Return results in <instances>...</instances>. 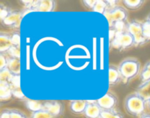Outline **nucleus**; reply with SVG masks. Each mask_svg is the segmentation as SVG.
<instances>
[{
	"instance_id": "32",
	"label": "nucleus",
	"mask_w": 150,
	"mask_h": 118,
	"mask_svg": "<svg viewBox=\"0 0 150 118\" xmlns=\"http://www.w3.org/2000/svg\"><path fill=\"white\" fill-rule=\"evenodd\" d=\"M12 118H29L26 114L21 110L18 109H11Z\"/></svg>"
},
{
	"instance_id": "36",
	"label": "nucleus",
	"mask_w": 150,
	"mask_h": 118,
	"mask_svg": "<svg viewBox=\"0 0 150 118\" xmlns=\"http://www.w3.org/2000/svg\"><path fill=\"white\" fill-rule=\"evenodd\" d=\"M139 118H150V113H149V112H145L143 115H141Z\"/></svg>"
},
{
	"instance_id": "6",
	"label": "nucleus",
	"mask_w": 150,
	"mask_h": 118,
	"mask_svg": "<svg viewBox=\"0 0 150 118\" xmlns=\"http://www.w3.org/2000/svg\"><path fill=\"white\" fill-rule=\"evenodd\" d=\"M104 15L108 20L109 26L112 24L114 22L119 21V20L127 22V18H128L127 10H126V8L120 5L108 9Z\"/></svg>"
},
{
	"instance_id": "17",
	"label": "nucleus",
	"mask_w": 150,
	"mask_h": 118,
	"mask_svg": "<svg viewBox=\"0 0 150 118\" xmlns=\"http://www.w3.org/2000/svg\"><path fill=\"white\" fill-rule=\"evenodd\" d=\"M7 68L10 71V72L13 74H18L20 75L21 72V63L20 59L18 58H9V63Z\"/></svg>"
},
{
	"instance_id": "5",
	"label": "nucleus",
	"mask_w": 150,
	"mask_h": 118,
	"mask_svg": "<svg viewBox=\"0 0 150 118\" xmlns=\"http://www.w3.org/2000/svg\"><path fill=\"white\" fill-rule=\"evenodd\" d=\"M26 9L32 12H53L56 8L57 2L53 0L42 1H21Z\"/></svg>"
},
{
	"instance_id": "25",
	"label": "nucleus",
	"mask_w": 150,
	"mask_h": 118,
	"mask_svg": "<svg viewBox=\"0 0 150 118\" xmlns=\"http://www.w3.org/2000/svg\"><path fill=\"white\" fill-rule=\"evenodd\" d=\"M6 54H7L10 58H18V59H20L21 58L20 48L17 47L12 46Z\"/></svg>"
},
{
	"instance_id": "30",
	"label": "nucleus",
	"mask_w": 150,
	"mask_h": 118,
	"mask_svg": "<svg viewBox=\"0 0 150 118\" xmlns=\"http://www.w3.org/2000/svg\"><path fill=\"white\" fill-rule=\"evenodd\" d=\"M12 73L9 70L8 68H6L3 70H0V81H7L8 82Z\"/></svg>"
},
{
	"instance_id": "19",
	"label": "nucleus",
	"mask_w": 150,
	"mask_h": 118,
	"mask_svg": "<svg viewBox=\"0 0 150 118\" xmlns=\"http://www.w3.org/2000/svg\"><path fill=\"white\" fill-rule=\"evenodd\" d=\"M101 118H125L123 114L117 109L111 110H103Z\"/></svg>"
},
{
	"instance_id": "24",
	"label": "nucleus",
	"mask_w": 150,
	"mask_h": 118,
	"mask_svg": "<svg viewBox=\"0 0 150 118\" xmlns=\"http://www.w3.org/2000/svg\"><path fill=\"white\" fill-rule=\"evenodd\" d=\"M21 77L18 74H12L8 82L11 84L13 88H21Z\"/></svg>"
},
{
	"instance_id": "33",
	"label": "nucleus",
	"mask_w": 150,
	"mask_h": 118,
	"mask_svg": "<svg viewBox=\"0 0 150 118\" xmlns=\"http://www.w3.org/2000/svg\"><path fill=\"white\" fill-rule=\"evenodd\" d=\"M96 1L97 0H84V1H82V4H83V6L86 7V8L93 10L95 4H96Z\"/></svg>"
},
{
	"instance_id": "22",
	"label": "nucleus",
	"mask_w": 150,
	"mask_h": 118,
	"mask_svg": "<svg viewBox=\"0 0 150 118\" xmlns=\"http://www.w3.org/2000/svg\"><path fill=\"white\" fill-rule=\"evenodd\" d=\"M29 118H55L45 109L39 111V112L31 113Z\"/></svg>"
},
{
	"instance_id": "14",
	"label": "nucleus",
	"mask_w": 150,
	"mask_h": 118,
	"mask_svg": "<svg viewBox=\"0 0 150 118\" xmlns=\"http://www.w3.org/2000/svg\"><path fill=\"white\" fill-rule=\"evenodd\" d=\"M23 104L31 113L39 112V111L44 109V103L42 101H40L26 98L23 101Z\"/></svg>"
},
{
	"instance_id": "7",
	"label": "nucleus",
	"mask_w": 150,
	"mask_h": 118,
	"mask_svg": "<svg viewBox=\"0 0 150 118\" xmlns=\"http://www.w3.org/2000/svg\"><path fill=\"white\" fill-rule=\"evenodd\" d=\"M96 102L102 110H111L116 109L118 104V99L114 93L108 92L102 98L97 99Z\"/></svg>"
},
{
	"instance_id": "27",
	"label": "nucleus",
	"mask_w": 150,
	"mask_h": 118,
	"mask_svg": "<svg viewBox=\"0 0 150 118\" xmlns=\"http://www.w3.org/2000/svg\"><path fill=\"white\" fill-rule=\"evenodd\" d=\"M140 80L141 82H146L150 81V69L149 68H146L145 67H143L142 70L141 71L140 74Z\"/></svg>"
},
{
	"instance_id": "37",
	"label": "nucleus",
	"mask_w": 150,
	"mask_h": 118,
	"mask_svg": "<svg viewBox=\"0 0 150 118\" xmlns=\"http://www.w3.org/2000/svg\"><path fill=\"white\" fill-rule=\"evenodd\" d=\"M146 106H147V108L150 110V98L146 101Z\"/></svg>"
},
{
	"instance_id": "15",
	"label": "nucleus",
	"mask_w": 150,
	"mask_h": 118,
	"mask_svg": "<svg viewBox=\"0 0 150 118\" xmlns=\"http://www.w3.org/2000/svg\"><path fill=\"white\" fill-rule=\"evenodd\" d=\"M108 80H109L110 85L111 86L116 85L122 81L118 66H116L114 65L110 66L109 69H108Z\"/></svg>"
},
{
	"instance_id": "21",
	"label": "nucleus",
	"mask_w": 150,
	"mask_h": 118,
	"mask_svg": "<svg viewBox=\"0 0 150 118\" xmlns=\"http://www.w3.org/2000/svg\"><path fill=\"white\" fill-rule=\"evenodd\" d=\"M127 22L119 20V21L114 22L112 24L110 25V29H113L116 32H123L127 31Z\"/></svg>"
},
{
	"instance_id": "10",
	"label": "nucleus",
	"mask_w": 150,
	"mask_h": 118,
	"mask_svg": "<svg viewBox=\"0 0 150 118\" xmlns=\"http://www.w3.org/2000/svg\"><path fill=\"white\" fill-rule=\"evenodd\" d=\"M88 105L85 110L83 117L85 118H101L102 109L95 101H88Z\"/></svg>"
},
{
	"instance_id": "9",
	"label": "nucleus",
	"mask_w": 150,
	"mask_h": 118,
	"mask_svg": "<svg viewBox=\"0 0 150 118\" xmlns=\"http://www.w3.org/2000/svg\"><path fill=\"white\" fill-rule=\"evenodd\" d=\"M23 17V14L22 10H13V12L4 20L1 21V23L5 27H8L12 29H17L20 26L21 21Z\"/></svg>"
},
{
	"instance_id": "35",
	"label": "nucleus",
	"mask_w": 150,
	"mask_h": 118,
	"mask_svg": "<svg viewBox=\"0 0 150 118\" xmlns=\"http://www.w3.org/2000/svg\"><path fill=\"white\" fill-rule=\"evenodd\" d=\"M107 3V5H108V9L113 8V7H116V6H118L119 2L120 1H115V0H112V1H105Z\"/></svg>"
},
{
	"instance_id": "13",
	"label": "nucleus",
	"mask_w": 150,
	"mask_h": 118,
	"mask_svg": "<svg viewBox=\"0 0 150 118\" xmlns=\"http://www.w3.org/2000/svg\"><path fill=\"white\" fill-rule=\"evenodd\" d=\"M13 87L7 81H0V101H7L13 97Z\"/></svg>"
},
{
	"instance_id": "20",
	"label": "nucleus",
	"mask_w": 150,
	"mask_h": 118,
	"mask_svg": "<svg viewBox=\"0 0 150 118\" xmlns=\"http://www.w3.org/2000/svg\"><path fill=\"white\" fill-rule=\"evenodd\" d=\"M108 7L107 5V3L103 0H97L96 4L93 8V11L96 13H100V14L105 15V13L108 11Z\"/></svg>"
},
{
	"instance_id": "1",
	"label": "nucleus",
	"mask_w": 150,
	"mask_h": 118,
	"mask_svg": "<svg viewBox=\"0 0 150 118\" xmlns=\"http://www.w3.org/2000/svg\"><path fill=\"white\" fill-rule=\"evenodd\" d=\"M122 82L127 84L140 74L141 63L137 58L129 57L123 59L118 65Z\"/></svg>"
},
{
	"instance_id": "31",
	"label": "nucleus",
	"mask_w": 150,
	"mask_h": 118,
	"mask_svg": "<svg viewBox=\"0 0 150 118\" xmlns=\"http://www.w3.org/2000/svg\"><path fill=\"white\" fill-rule=\"evenodd\" d=\"M12 93H13V97L15 98L21 100L23 101L25 99H26V96H24L21 88H13Z\"/></svg>"
},
{
	"instance_id": "16",
	"label": "nucleus",
	"mask_w": 150,
	"mask_h": 118,
	"mask_svg": "<svg viewBox=\"0 0 150 118\" xmlns=\"http://www.w3.org/2000/svg\"><path fill=\"white\" fill-rule=\"evenodd\" d=\"M138 93L141 95L146 101L150 98V81L141 83L136 89Z\"/></svg>"
},
{
	"instance_id": "18",
	"label": "nucleus",
	"mask_w": 150,
	"mask_h": 118,
	"mask_svg": "<svg viewBox=\"0 0 150 118\" xmlns=\"http://www.w3.org/2000/svg\"><path fill=\"white\" fill-rule=\"evenodd\" d=\"M145 1L144 0H123L125 7L129 10H136L142 7Z\"/></svg>"
},
{
	"instance_id": "11",
	"label": "nucleus",
	"mask_w": 150,
	"mask_h": 118,
	"mask_svg": "<svg viewBox=\"0 0 150 118\" xmlns=\"http://www.w3.org/2000/svg\"><path fill=\"white\" fill-rule=\"evenodd\" d=\"M88 103L86 100H72L69 103V109L74 115H83Z\"/></svg>"
},
{
	"instance_id": "4",
	"label": "nucleus",
	"mask_w": 150,
	"mask_h": 118,
	"mask_svg": "<svg viewBox=\"0 0 150 118\" xmlns=\"http://www.w3.org/2000/svg\"><path fill=\"white\" fill-rule=\"evenodd\" d=\"M127 31L134 38L135 47L143 46L148 42L143 34V22L138 20L127 22Z\"/></svg>"
},
{
	"instance_id": "12",
	"label": "nucleus",
	"mask_w": 150,
	"mask_h": 118,
	"mask_svg": "<svg viewBox=\"0 0 150 118\" xmlns=\"http://www.w3.org/2000/svg\"><path fill=\"white\" fill-rule=\"evenodd\" d=\"M12 46L10 32H0V53H7Z\"/></svg>"
},
{
	"instance_id": "8",
	"label": "nucleus",
	"mask_w": 150,
	"mask_h": 118,
	"mask_svg": "<svg viewBox=\"0 0 150 118\" xmlns=\"http://www.w3.org/2000/svg\"><path fill=\"white\" fill-rule=\"evenodd\" d=\"M44 109L48 111L55 118H60L64 112V106L61 101H43Z\"/></svg>"
},
{
	"instance_id": "34",
	"label": "nucleus",
	"mask_w": 150,
	"mask_h": 118,
	"mask_svg": "<svg viewBox=\"0 0 150 118\" xmlns=\"http://www.w3.org/2000/svg\"><path fill=\"white\" fill-rule=\"evenodd\" d=\"M0 118H12L11 117V109L5 108L1 111Z\"/></svg>"
},
{
	"instance_id": "29",
	"label": "nucleus",
	"mask_w": 150,
	"mask_h": 118,
	"mask_svg": "<svg viewBox=\"0 0 150 118\" xmlns=\"http://www.w3.org/2000/svg\"><path fill=\"white\" fill-rule=\"evenodd\" d=\"M10 57L6 53H0V70L7 68Z\"/></svg>"
},
{
	"instance_id": "38",
	"label": "nucleus",
	"mask_w": 150,
	"mask_h": 118,
	"mask_svg": "<svg viewBox=\"0 0 150 118\" xmlns=\"http://www.w3.org/2000/svg\"><path fill=\"white\" fill-rule=\"evenodd\" d=\"M146 20H148V21H149V22H150V13H149V15H148L147 17H146Z\"/></svg>"
},
{
	"instance_id": "26",
	"label": "nucleus",
	"mask_w": 150,
	"mask_h": 118,
	"mask_svg": "<svg viewBox=\"0 0 150 118\" xmlns=\"http://www.w3.org/2000/svg\"><path fill=\"white\" fill-rule=\"evenodd\" d=\"M11 34V42L13 46L20 48L21 46V35L18 31L10 32Z\"/></svg>"
},
{
	"instance_id": "3",
	"label": "nucleus",
	"mask_w": 150,
	"mask_h": 118,
	"mask_svg": "<svg viewBox=\"0 0 150 118\" xmlns=\"http://www.w3.org/2000/svg\"><path fill=\"white\" fill-rule=\"evenodd\" d=\"M110 42L113 48L119 50H125L135 46L134 38L127 31L116 32L115 36Z\"/></svg>"
},
{
	"instance_id": "2",
	"label": "nucleus",
	"mask_w": 150,
	"mask_h": 118,
	"mask_svg": "<svg viewBox=\"0 0 150 118\" xmlns=\"http://www.w3.org/2000/svg\"><path fill=\"white\" fill-rule=\"evenodd\" d=\"M124 106L126 112L135 117H139L145 113L147 108L146 101L137 92L132 93L126 96Z\"/></svg>"
},
{
	"instance_id": "39",
	"label": "nucleus",
	"mask_w": 150,
	"mask_h": 118,
	"mask_svg": "<svg viewBox=\"0 0 150 118\" xmlns=\"http://www.w3.org/2000/svg\"><path fill=\"white\" fill-rule=\"evenodd\" d=\"M149 62H150V61H149Z\"/></svg>"
},
{
	"instance_id": "28",
	"label": "nucleus",
	"mask_w": 150,
	"mask_h": 118,
	"mask_svg": "<svg viewBox=\"0 0 150 118\" xmlns=\"http://www.w3.org/2000/svg\"><path fill=\"white\" fill-rule=\"evenodd\" d=\"M143 34L147 42L150 41V22L146 20L143 22Z\"/></svg>"
},
{
	"instance_id": "23",
	"label": "nucleus",
	"mask_w": 150,
	"mask_h": 118,
	"mask_svg": "<svg viewBox=\"0 0 150 118\" xmlns=\"http://www.w3.org/2000/svg\"><path fill=\"white\" fill-rule=\"evenodd\" d=\"M12 12H13V10L10 7L4 5V4L1 3L0 4V20L1 21L4 20Z\"/></svg>"
}]
</instances>
